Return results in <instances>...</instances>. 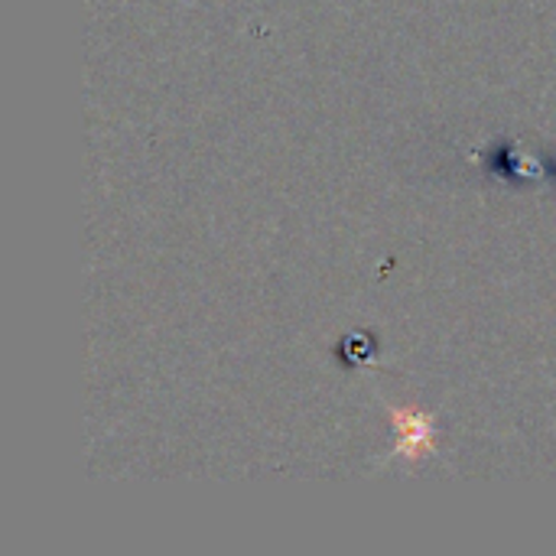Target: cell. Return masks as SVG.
<instances>
[{
    "instance_id": "cell-1",
    "label": "cell",
    "mask_w": 556,
    "mask_h": 556,
    "mask_svg": "<svg viewBox=\"0 0 556 556\" xmlns=\"http://www.w3.org/2000/svg\"><path fill=\"white\" fill-rule=\"evenodd\" d=\"M394 424H397V440H401L404 456H424L430 450L433 427L424 414L404 410V414H394Z\"/></svg>"
}]
</instances>
